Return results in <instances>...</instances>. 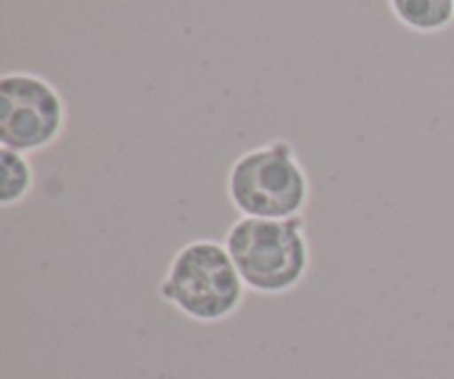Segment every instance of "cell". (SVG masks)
<instances>
[{
    "label": "cell",
    "instance_id": "6",
    "mask_svg": "<svg viewBox=\"0 0 454 379\" xmlns=\"http://www.w3.org/2000/svg\"><path fill=\"white\" fill-rule=\"evenodd\" d=\"M0 171H3V185H0V207L9 209L20 204L34 189V167L25 154L12 149H0Z\"/></svg>",
    "mask_w": 454,
    "mask_h": 379
},
{
    "label": "cell",
    "instance_id": "5",
    "mask_svg": "<svg viewBox=\"0 0 454 379\" xmlns=\"http://www.w3.org/2000/svg\"><path fill=\"white\" fill-rule=\"evenodd\" d=\"M399 22L421 34L446 29L454 18V0H390Z\"/></svg>",
    "mask_w": 454,
    "mask_h": 379
},
{
    "label": "cell",
    "instance_id": "2",
    "mask_svg": "<svg viewBox=\"0 0 454 379\" xmlns=\"http://www.w3.org/2000/svg\"><path fill=\"white\" fill-rule=\"evenodd\" d=\"M160 297L195 322H222L239 309L247 284L233 257L215 240H193L173 256Z\"/></svg>",
    "mask_w": 454,
    "mask_h": 379
},
{
    "label": "cell",
    "instance_id": "4",
    "mask_svg": "<svg viewBox=\"0 0 454 379\" xmlns=\"http://www.w3.org/2000/svg\"><path fill=\"white\" fill-rule=\"evenodd\" d=\"M67 107L43 75L13 71L0 78V145L18 154L49 149L65 131Z\"/></svg>",
    "mask_w": 454,
    "mask_h": 379
},
{
    "label": "cell",
    "instance_id": "1",
    "mask_svg": "<svg viewBox=\"0 0 454 379\" xmlns=\"http://www.w3.org/2000/svg\"><path fill=\"white\" fill-rule=\"evenodd\" d=\"M224 247L247 288L262 296L293 291L309 273L310 249L301 216L288 220L242 216L226 231Z\"/></svg>",
    "mask_w": 454,
    "mask_h": 379
},
{
    "label": "cell",
    "instance_id": "3",
    "mask_svg": "<svg viewBox=\"0 0 454 379\" xmlns=\"http://www.w3.org/2000/svg\"><path fill=\"white\" fill-rule=\"evenodd\" d=\"M226 193L242 216L288 220L301 216L309 204L310 185L291 142L273 140L235 160Z\"/></svg>",
    "mask_w": 454,
    "mask_h": 379
}]
</instances>
